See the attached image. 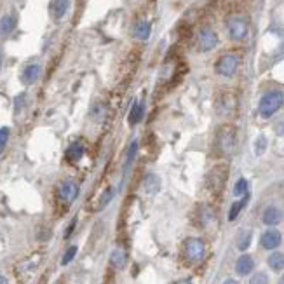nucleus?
Here are the masks:
<instances>
[{
	"label": "nucleus",
	"instance_id": "e433bc0d",
	"mask_svg": "<svg viewBox=\"0 0 284 284\" xmlns=\"http://www.w3.org/2000/svg\"><path fill=\"white\" fill-rule=\"evenodd\" d=\"M0 66H2V52H0Z\"/></svg>",
	"mask_w": 284,
	"mask_h": 284
},
{
	"label": "nucleus",
	"instance_id": "9d476101",
	"mask_svg": "<svg viewBox=\"0 0 284 284\" xmlns=\"http://www.w3.org/2000/svg\"><path fill=\"white\" fill-rule=\"evenodd\" d=\"M42 75V66L41 63H30L26 65L23 68V72H21V82L25 84V86H32L41 79Z\"/></svg>",
	"mask_w": 284,
	"mask_h": 284
},
{
	"label": "nucleus",
	"instance_id": "393cba45",
	"mask_svg": "<svg viewBox=\"0 0 284 284\" xmlns=\"http://www.w3.org/2000/svg\"><path fill=\"white\" fill-rule=\"evenodd\" d=\"M251 241H253V232L251 230H242L237 237V250L239 251H246L248 248L251 246Z\"/></svg>",
	"mask_w": 284,
	"mask_h": 284
},
{
	"label": "nucleus",
	"instance_id": "b1692460",
	"mask_svg": "<svg viewBox=\"0 0 284 284\" xmlns=\"http://www.w3.org/2000/svg\"><path fill=\"white\" fill-rule=\"evenodd\" d=\"M248 199H250V195H244L241 201H236V202L232 204V206H230V210H229V221L237 220V216L241 215V211L244 210V206L248 204Z\"/></svg>",
	"mask_w": 284,
	"mask_h": 284
},
{
	"label": "nucleus",
	"instance_id": "2f4dec72",
	"mask_svg": "<svg viewBox=\"0 0 284 284\" xmlns=\"http://www.w3.org/2000/svg\"><path fill=\"white\" fill-rule=\"evenodd\" d=\"M75 225H77V218H73L72 221H70V225H68V229H66V232H65V239H68L70 236L73 234V229H75Z\"/></svg>",
	"mask_w": 284,
	"mask_h": 284
},
{
	"label": "nucleus",
	"instance_id": "f8f14e48",
	"mask_svg": "<svg viewBox=\"0 0 284 284\" xmlns=\"http://www.w3.org/2000/svg\"><path fill=\"white\" fill-rule=\"evenodd\" d=\"M253 269H255V260H253L251 255H241L236 261V272L237 276L241 277H246L250 276L253 272Z\"/></svg>",
	"mask_w": 284,
	"mask_h": 284
},
{
	"label": "nucleus",
	"instance_id": "473e14b6",
	"mask_svg": "<svg viewBox=\"0 0 284 284\" xmlns=\"http://www.w3.org/2000/svg\"><path fill=\"white\" fill-rule=\"evenodd\" d=\"M223 284H239V282L236 281V279H225Z\"/></svg>",
	"mask_w": 284,
	"mask_h": 284
},
{
	"label": "nucleus",
	"instance_id": "c9c22d12",
	"mask_svg": "<svg viewBox=\"0 0 284 284\" xmlns=\"http://www.w3.org/2000/svg\"><path fill=\"white\" fill-rule=\"evenodd\" d=\"M277 284H284V274L281 276V279H279V282H277Z\"/></svg>",
	"mask_w": 284,
	"mask_h": 284
},
{
	"label": "nucleus",
	"instance_id": "5701e85b",
	"mask_svg": "<svg viewBox=\"0 0 284 284\" xmlns=\"http://www.w3.org/2000/svg\"><path fill=\"white\" fill-rule=\"evenodd\" d=\"M267 263L274 272H281V270H284V255L279 251H274L267 258Z\"/></svg>",
	"mask_w": 284,
	"mask_h": 284
},
{
	"label": "nucleus",
	"instance_id": "ddd939ff",
	"mask_svg": "<svg viewBox=\"0 0 284 284\" xmlns=\"http://www.w3.org/2000/svg\"><path fill=\"white\" fill-rule=\"evenodd\" d=\"M68 7H70V0H51L49 2V14H51L52 20L60 21L68 12Z\"/></svg>",
	"mask_w": 284,
	"mask_h": 284
},
{
	"label": "nucleus",
	"instance_id": "f03ea898",
	"mask_svg": "<svg viewBox=\"0 0 284 284\" xmlns=\"http://www.w3.org/2000/svg\"><path fill=\"white\" fill-rule=\"evenodd\" d=\"M284 105V92L281 89H272L261 96L258 103V112L263 119H270L274 113H277Z\"/></svg>",
	"mask_w": 284,
	"mask_h": 284
},
{
	"label": "nucleus",
	"instance_id": "6e6552de",
	"mask_svg": "<svg viewBox=\"0 0 284 284\" xmlns=\"http://www.w3.org/2000/svg\"><path fill=\"white\" fill-rule=\"evenodd\" d=\"M218 46V35L210 26H202L197 33V47L201 52H210Z\"/></svg>",
	"mask_w": 284,
	"mask_h": 284
},
{
	"label": "nucleus",
	"instance_id": "c756f323",
	"mask_svg": "<svg viewBox=\"0 0 284 284\" xmlns=\"http://www.w3.org/2000/svg\"><path fill=\"white\" fill-rule=\"evenodd\" d=\"M265 150H267V138H265L263 135L261 136H258V138H256V141H255V154L256 155H261L265 152Z\"/></svg>",
	"mask_w": 284,
	"mask_h": 284
},
{
	"label": "nucleus",
	"instance_id": "dca6fc26",
	"mask_svg": "<svg viewBox=\"0 0 284 284\" xmlns=\"http://www.w3.org/2000/svg\"><path fill=\"white\" fill-rule=\"evenodd\" d=\"M195 216H197L199 227H207V225H211L213 221H215V211H213L210 206H204V204L197 207Z\"/></svg>",
	"mask_w": 284,
	"mask_h": 284
},
{
	"label": "nucleus",
	"instance_id": "72a5a7b5",
	"mask_svg": "<svg viewBox=\"0 0 284 284\" xmlns=\"http://www.w3.org/2000/svg\"><path fill=\"white\" fill-rule=\"evenodd\" d=\"M175 284H192V281H188V279H181V281L175 282Z\"/></svg>",
	"mask_w": 284,
	"mask_h": 284
},
{
	"label": "nucleus",
	"instance_id": "a878e982",
	"mask_svg": "<svg viewBox=\"0 0 284 284\" xmlns=\"http://www.w3.org/2000/svg\"><path fill=\"white\" fill-rule=\"evenodd\" d=\"M234 195L236 197H244L248 195V180L246 178H239L234 185Z\"/></svg>",
	"mask_w": 284,
	"mask_h": 284
},
{
	"label": "nucleus",
	"instance_id": "a211bd4d",
	"mask_svg": "<svg viewBox=\"0 0 284 284\" xmlns=\"http://www.w3.org/2000/svg\"><path fill=\"white\" fill-rule=\"evenodd\" d=\"M110 263H112L113 269L117 270H122L126 267L127 263V253L126 250H122V248H115L112 251V255H110Z\"/></svg>",
	"mask_w": 284,
	"mask_h": 284
},
{
	"label": "nucleus",
	"instance_id": "bb28decb",
	"mask_svg": "<svg viewBox=\"0 0 284 284\" xmlns=\"http://www.w3.org/2000/svg\"><path fill=\"white\" fill-rule=\"evenodd\" d=\"M113 195H115V190L110 187V188H106L103 194H101V197H100V202H98V207H105L106 204H110V201L113 199Z\"/></svg>",
	"mask_w": 284,
	"mask_h": 284
},
{
	"label": "nucleus",
	"instance_id": "423d86ee",
	"mask_svg": "<svg viewBox=\"0 0 284 284\" xmlns=\"http://www.w3.org/2000/svg\"><path fill=\"white\" fill-rule=\"evenodd\" d=\"M239 65H241V60H239L237 54H232V52H227V54L220 56L215 63V72L221 75V77H234L239 70Z\"/></svg>",
	"mask_w": 284,
	"mask_h": 284
},
{
	"label": "nucleus",
	"instance_id": "9b49d317",
	"mask_svg": "<svg viewBox=\"0 0 284 284\" xmlns=\"http://www.w3.org/2000/svg\"><path fill=\"white\" fill-rule=\"evenodd\" d=\"M281 220H282V211L277 206H269L261 213V221L267 227H276V225L281 223Z\"/></svg>",
	"mask_w": 284,
	"mask_h": 284
},
{
	"label": "nucleus",
	"instance_id": "f3484780",
	"mask_svg": "<svg viewBox=\"0 0 284 284\" xmlns=\"http://www.w3.org/2000/svg\"><path fill=\"white\" fill-rule=\"evenodd\" d=\"M236 105H237V101H236V96H234L232 92H223L218 100V110L221 113L234 112V110H236Z\"/></svg>",
	"mask_w": 284,
	"mask_h": 284
},
{
	"label": "nucleus",
	"instance_id": "39448f33",
	"mask_svg": "<svg viewBox=\"0 0 284 284\" xmlns=\"http://www.w3.org/2000/svg\"><path fill=\"white\" fill-rule=\"evenodd\" d=\"M227 32L234 42H241L250 35V20L242 14H234L227 20Z\"/></svg>",
	"mask_w": 284,
	"mask_h": 284
},
{
	"label": "nucleus",
	"instance_id": "6ab92c4d",
	"mask_svg": "<svg viewBox=\"0 0 284 284\" xmlns=\"http://www.w3.org/2000/svg\"><path fill=\"white\" fill-rule=\"evenodd\" d=\"M143 190H145V194L155 195L161 190V178H159L157 175H146L143 180Z\"/></svg>",
	"mask_w": 284,
	"mask_h": 284
},
{
	"label": "nucleus",
	"instance_id": "4468645a",
	"mask_svg": "<svg viewBox=\"0 0 284 284\" xmlns=\"http://www.w3.org/2000/svg\"><path fill=\"white\" fill-rule=\"evenodd\" d=\"M84 152H86V148H84V145L81 143V141H73V143L70 145L68 148H66V152H65L66 162H70V164L79 162L84 157Z\"/></svg>",
	"mask_w": 284,
	"mask_h": 284
},
{
	"label": "nucleus",
	"instance_id": "f257e3e1",
	"mask_svg": "<svg viewBox=\"0 0 284 284\" xmlns=\"http://www.w3.org/2000/svg\"><path fill=\"white\" fill-rule=\"evenodd\" d=\"M237 145V129L230 124H225L221 126L218 131H216L215 136V152L220 155V157H229L232 155V152L236 150Z\"/></svg>",
	"mask_w": 284,
	"mask_h": 284
},
{
	"label": "nucleus",
	"instance_id": "aec40b11",
	"mask_svg": "<svg viewBox=\"0 0 284 284\" xmlns=\"http://www.w3.org/2000/svg\"><path fill=\"white\" fill-rule=\"evenodd\" d=\"M143 115H145V103L143 101H135V105L131 106V112H129L127 121H129L131 126H136V124L141 122Z\"/></svg>",
	"mask_w": 284,
	"mask_h": 284
},
{
	"label": "nucleus",
	"instance_id": "c85d7f7f",
	"mask_svg": "<svg viewBox=\"0 0 284 284\" xmlns=\"http://www.w3.org/2000/svg\"><path fill=\"white\" fill-rule=\"evenodd\" d=\"M9 136H11V129L9 127H0V155H2L9 143Z\"/></svg>",
	"mask_w": 284,
	"mask_h": 284
},
{
	"label": "nucleus",
	"instance_id": "4be33fe9",
	"mask_svg": "<svg viewBox=\"0 0 284 284\" xmlns=\"http://www.w3.org/2000/svg\"><path fill=\"white\" fill-rule=\"evenodd\" d=\"M138 154V141H132L127 148V154H126V162H124V178H127V173H129L132 162H135V157Z\"/></svg>",
	"mask_w": 284,
	"mask_h": 284
},
{
	"label": "nucleus",
	"instance_id": "7c9ffc66",
	"mask_svg": "<svg viewBox=\"0 0 284 284\" xmlns=\"http://www.w3.org/2000/svg\"><path fill=\"white\" fill-rule=\"evenodd\" d=\"M250 284H269V276L265 272L253 274L251 279H250Z\"/></svg>",
	"mask_w": 284,
	"mask_h": 284
},
{
	"label": "nucleus",
	"instance_id": "7ed1b4c3",
	"mask_svg": "<svg viewBox=\"0 0 284 284\" xmlns=\"http://www.w3.org/2000/svg\"><path fill=\"white\" fill-rule=\"evenodd\" d=\"M229 180V166L227 164H216L213 169L206 175V187L213 195H220L225 188Z\"/></svg>",
	"mask_w": 284,
	"mask_h": 284
},
{
	"label": "nucleus",
	"instance_id": "cd10ccee",
	"mask_svg": "<svg viewBox=\"0 0 284 284\" xmlns=\"http://www.w3.org/2000/svg\"><path fill=\"white\" fill-rule=\"evenodd\" d=\"M77 246H70L68 250L65 251V255H63V258H61V265H68V263H72V260L75 258V256H77Z\"/></svg>",
	"mask_w": 284,
	"mask_h": 284
},
{
	"label": "nucleus",
	"instance_id": "20e7f679",
	"mask_svg": "<svg viewBox=\"0 0 284 284\" xmlns=\"http://www.w3.org/2000/svg\"><path fill=\"white\" fill-rule=\"evenodd\" d=\"M206 256V242L199 237H190L183 244V258L188 265L201 263Z\"/></svg>",
	"mask_w": 284,
	"mask_h": 284
},
{
	"label": "nucleus",
	"instance_id": "1a4fd4ad",
	"mask_svg": "<svg viewBox=\"0 0 284 284\" xmlns=\"http://www.w3.org/2000/svg\"><path fill=\"white\" fill-rule=\"evenodd\" d=\"M281 241H282L281 232L276 230V229H269V230H265V232L261 234L260 246L263 248V250H267V251H274V250H277V248L281 246Z\"/></svg>",
	"mask_w": 284,
	"mask_h": 284
},
{
	"label": "nucleus",
	"instance_id": "f704fd0d",
	"mask_svg": "<svg viewBox=\"0 0 284 284\" xmlns=\"http://www.w3.org/2000/svg\"><path fill=\"white\" fill-rule=\"evenodd\" d=\"M0 284H9V281L4 276H0Z\"/></svg>",
	"mask_w": 284,
	"mask_h": 284
},
{
	"label": "nucleus",
	"instance_id": "412c9836",
	"mask_svg": "<svg viewBox=\"0 0 284 284\" xmlns=\"http://www.w3.org/2000/svg\"><path fill=\"white\" fill-rule=\"evenodd\" d=\"M16 28V17L12 14H6L0 17V37H7L14 32Z\"/></svg>",
	"mask_w": 284,
	"mask_h": 284
},
{
	"label": "nucleus",
	"instance_id": "2eb2a0df",
	"mask_svg": "<svg viewBox=\"0 0 284 284\" xmlns=\"http://www.w3.org/2000/svg\"><path fill=\"white\" fill-rule=\"evenodd\" d=\"M150 33H152V25L146 20H138L132 26V37L138 39V41H146Z\"/></svg>",
	"mask_w": 284,
	"mask_h": 284
},
{
	"label": "nucleus",
	"instance_id": "0eeeda50",
	"mask_svg": "<svg viewBox=\"0 0 284 284\" xmlns=\"http://www.w3.org/2000/svg\"><path fill=\"white\" fill-rule=\"evenodd\" d=\"M58 201H60L63 206H70L75 199L79 197V183L73 180H65L60 183V187H58Z\"/></svg>",
	"mask_w": 284,
	"mask_h": 284
}]
</instances>
